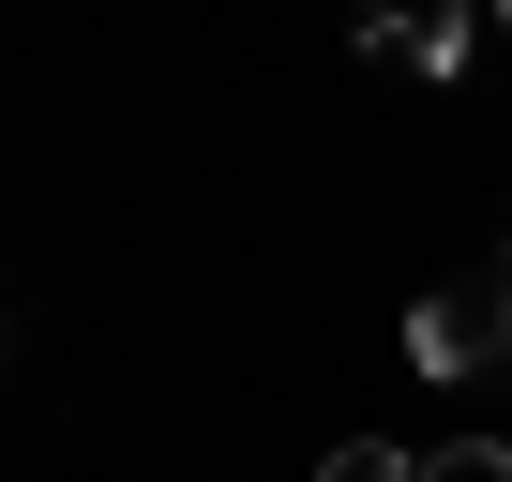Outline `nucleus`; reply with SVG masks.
I'll use <instances>...</instances> for the list:
<instances>
[{
  "label": "nucleus",
  "mask_w": 512,
  "mask_h": 482,
  "mask_svg": "<svg viewBox=\"0 0 512 482\" xmlns=\"http://www.w3.org/2000/svg\"><path fill=\"white\" fill-rule=\"evenodd\" d=\"M407 377H497L482 362V287H422L407 302Z\"/></svg>",
  "instance_id": "obj_1"
},
{
  "label": "nucleus",
  "mask_w": 512,
  "mask_h": 482,
  "mask_svg": "<svg viewBox=\"0 0 512 482\" xmlns=\"http://www.w3.org/2000/svg\"><path fill=\"white\" fill-rule=\"evenodd\" d=\"M452 16H467V0H362V46H377V61H407V46H422V31H452Z\"/></svg>",
  "instance_id": "obj_2"
},
{
  "label": "nucleus",
  "mask_w": 512,
  "mask_h": 482,
  "mask_svg": "<svg viewBox=\"0 0 512 482\" xmlns=\"http://www.w3.org/2000/svg\"><path fill=\"white\" fill-rule=\"evenodd\" d=\"M317 482H422V452H392V437H332Z\"/></svg>",
  "instance_id": "obj_3"
},
{
  "label": "nucleus",
  "mask_w": 512,
  "mask_h": 482,
  "mask_svg": "<svg viewBox=\"0 0 512 482\" xmlns=\"http://www.w3.org/2000/svg\"><path fill=\"white\" fill-rule=\"evenodd\" d=\"M422 482H512V437H437Z\"/></svg>",
  "instance_id": "obj_4"
},
{
  "label": "nucleus",
  "mask_w": 512,
  "mask_h": 482,
  "mask_svg": "<svg viewBox=\"0 0 512 482\" xmlns=\"http://www.w3.org/2000/svg\"><path fill=\"white\" fill-rule=\"evenodd\" d=\"M482 362H512V272H482Z\"/></svg>",
  "instance_id": "obj_5"
},
{
  "label": "nucleus",
  "mask_w": 512,
  "mask_h": 482,
  "mask_svg": "<svg viewBox=\"0 0 512 482\" xmlns=\"http://www.w3.org/2000/svg\"><path fill=\"white\" fill-rule=\"evenodd\" d=\"M497 46H512V0H497Z\"/></svg>",
  "instance_id": "obj_6"
},
{
  "label": "nucleus",
  "mask_w": 512,
  "mask_h": 482,
  "mask_svg": "<svg viewBox=\"0 0 512 482\" xmlns=\"http://www.w3.org/2000/svg\"><path fill=\"white\" fill-rule=\"evenodd\" d=\"M497 272H512V241H497Z\"/></svg>",
  "instance_id": "obj_7"
}]
</instances>
